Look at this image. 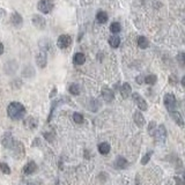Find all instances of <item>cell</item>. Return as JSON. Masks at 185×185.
I'll use <instances>...</instances> for the list:
<instances>
[{"instance_id":"cell-35","label":"cell","mask_w":185,"mask_h":185,"mask_svg":"<svg viewBox=\"0 0 185 185\" xmlns=\"http://www.w3.org/2000/svg\"><path fill=\"white\" fill-rule=\"evenodd\" d=\"M54 94H57V88L56 87H53V89H52V91H51V94H50V97L52 99L54 96Z\"/></svg>"},{"instance_id":"cell-3","label":"cell","mask_w":185,"mask_h":185,"mask_svg":"<svg viewBox=\"0 0 185 185\" xmlns=\"http://www.w3.org/2000/svg\"><path fill=\"white\" fill-rule=\"evenodd\" d=\"M163 102H164L165 108H167L169 111H173V109H175L176 105H177L176 97H175V95L171 94V93H167V94L164 95Z\"/></svg>"},{"instance_id":"cell-12","label":"cell","mask_w":185,"mask_h":185,"mask_svg":"<svg viewBox=\"0 0 185 185\" xmlns=\"http://www.w3.org/2000/svg\"><path fill=\"white\" fill-rule=\"evenodd\" d=\"M170 117L173 118V120L178 126H181V127L184 126V119H183V117L178 111H170Z\"/></svg>"},{"instance_id":"cell-29","label":"cell","mask_w":185,"mask_h":185,"mask_svg":"<svg viewBox=\"0 0 185 185\" xmlns=\"http://www.w3.org/2000/svg\"><path fill=\"white\" fill-rule=\"evenodd\" d=\"M156 124H155V122H150V124H149V126H148V133L150 134V136H153L154 134V132H155V130H156Z\"/></svg>"},{"instance_id":"cell-20","label":"cell","mask_w":185,"mask_h":185,"mask_svg":"<svg viewBox=\"0 0 185 185\" xmlns=\"http://www.w3.org/2000/svg\"><path fill=\"white\" fill-rule=\"evenodd\" d=\"M136 43H138V46H139L140 49H147L148 45H149V42H148V39L146 38L145 36H139L138 37V41H136Z\"/></svg>"},{"instance_id":"cell-7","label":"cell","mask_w":185,"mask_h":185,"mask_svg":"<svg viewBox=\"0 0 185 185\" xmlns=\"http://www.w3.org/2000/svg\"><path fill=\"white\" fill-rule=\"evenodd\" d=\"M132 99H133V102L136 104V107L139 108L140 110L142 111H146L148 109V105H147V102L144 99V97L141 96L140 94L138 93H134V94L132 95Z\"/></svg>"},{"instance_id":"cell-6","label":"cell","mask_w":185,"mask_h":185,"mask_svg":"<svg viewBox=\"0 0 185 185\" xmlns=\"http://www.w3.org/2000/svg\"><path fill=\"white\" fill-rule=\"evenodd\" d=\"M72 44V37L70 35H60L58 37L57 46L59 49H67Z\"/></svg>"},{"instance_id":"cell-37","label":"cell","mask_w":185,"mask_h":185,"mask_svg":"<svg viewBox=\"0 0 185 185\" xmlns=\"http://www.w3.org/2000/svg\"><path fill=\"white\" fill-rule=\"evenodd\" d=\"M182 85L185 86V76H183V79H182Z\"/></svg>"},{"instance_id":"cell-28","label":"cell","mask_w":185,"mask_h":185,"mask_svg":"<svg viewBox=\"0 0 185 185\" xmlns=\"http://www.w3.org/2000/svg\"><path fill=\"white\" fill-rule=\"evenodd\" d=\"M73 119L76 124H81L83 122V116L79 112H74L73 113Z\"/></svg>"},{"instance_id":"cell-22","label":"cell","mask_w":185,"mask_h":185,"mask_svg":"<svg viewBox=\"0 0 185 185\" xmlns=\"http://www.w3.org/2000/svg\"><path fill=\"white\" fill-rule=\"evenodd\" d=\"M109 44H110L111 48L117 49L120 44V38L118 36H111L110 38H109Z\"/></svg>"},{"instance_id":"cell-25","label":"cell","mask_w":185,"mask_h":185,"mask_svg":"<svg viewBox=\"0 0 185 185\" xmlns=\"http://www.w3.org/2000/svg\"><path fill=\"white\" fill-rule=\"evenodd\" d=\"M122 30V25L119 22H112L110 25V31L112 34H118Z\"/></svg>"},{"instance_id":"cell-2","label":"cell","mask_w":185,"mask_h":185,"mask_svg":"<svg viewBox=\"0 0 185 185\" xmlns=\"http://www.w3.org/2000/svg\"><path fill=\"white\" fill-rule=\"evenodd\" d=\"M54 7L53 0H39L37 4V8L43 14H49L52 12V9Z\"/></svg>"},{"instance_id":"cell-1","label":"cell","mask_w":185,"mask_h":185,"mask_svg":"<svg viewBox=\"0 0 185 185\" xmlns=\"http://www.w3.org/2000/svg\"><path fill=\"white\" fill-rule=\"evenodd\" d=\"M7 115L13 120H20L25 117V108L20 102H11L7 107Z\"/></svg>"},{"instance_id":"cell-13","label":"cell","mask_w":185,"mask_h":185,"mask_svg":"<svg viewBox=\"0 0 185 185\" xmlns=\"http://www.w3.org/2000/svg\"><path fill=\"white\" fill-rule=\"evenodd\" d=\"M36 170H37L36 163L34 161H28V163L23 168V173H25V175H33Z\"/></svg>"},{"instance_id":"cell-18","label":"cell","mask_w":185,"mask_h":185,"mask_svg":"<svg viewBox=\"0 0 185 185\" xmlns=\"http://www.w3.org/2000/svg\"><path fill=\"white\" fill-rule=\"evenodd\" d=\"M108 19H109V16H108L107 12H104V11H99V12H97V14H96V20H97V22L101 23V25L107 23Z\"/></svg>"},{"instance_id":"cell-15","label":"cell","mask_w":185,"mask_h":185,"mask_svg":"<svg viewBox=\"0 0 185 185\" xmlns=\"http://www.w3.org/2000/svg\"><path fill=\"white\" fill-rule=\"evenodd\" d=\"M133 120H134V123H136L139 127H142V126L145 125V123H146V120H145L142 113L139 112V111H136V112H134V115H133Z\"/></svg>"},{"instance_id":"cell-34","label":"cell","mask_w":185,"mask_h":185,"mask_svg":"<svg viewBox=\"0 0 185 185\" xmlns=\"http://www.w3.org/2000/svg\"><path fill=\"white\" fill-rule=\"evenodd\" d=\"M5 16H6V11L0 7V19H2V17H5Z\"/></svg>"},{"instance_id":"cell-4","label":"cell","mask_w":185,"mask_h":185,"mask_svg":"<svg viewBox=\"0 0 185 185\" xmlns=\"http://www.w3.org/2000/svg\"><path fill=\"white\" fill-rule=\"evenodd\" d=\"M153 136L156 139V141L161 142V144H164V141L167 140V130H165L164 125H160L157 126Z\"/></svg>"},{"instance_id":"cell-36","label":"cell","mask_w":185,"mask_h":185,"mask_svg":"<svg viewBox=\"0 0 185 185\" xmlns=\"http://www.w3.org/2000/svg\"><path fill=\"white\" fill-rule=\"evenodd\" d=\"M4 50H5V48H4V44L0 42V56L4 53Z\"/></svg>"},{"instance_id":"cell-9","label":"cell","mask_w":185,"mask_h":185,"mask_svg":"<svg viewBox=\"0 0 185 185\" xmlns=\"http://www.w3.org/2000/svg\"><path fill=\"white\" fill-rule=\"evenodd\" d=\"M36 64L39 68H44L48 64V56L44 51H41L36 54Z\"/></svg>"},{"instance_id":"cell-30","label":"cell","mask_w":185,"mask_h":185,"mask_svg":"<svg viewBox=\"0 0 185 185\" xmlns=\"http://www.w3.org/2000/svg\"><path fill=\"white\" fill-rule=\"evenodd\" d=\"M152 154H153L152 150H150L149 153H147V154H146V155H145V156L142 157V160H141V163H142L144 165H145V164H147L148 161L150 160V156H152Z\"/></svg>"},{"instance_id":"cell-31","label":"cell","mask_w":185,"mask_h":185,"mask_svg":"<svg viewBox=\"0 0 185 185\" xmlns=\"http://www.w3.org/2000/svg\"><path fill=\"white\" fill-rule=\"evenodd\" d=\"M184 57H185L184 52H181V53L178 54V57H177V59H178V62H179L181 66H184Z\"/></svg>"},{"instance_id":"cell-17","label":"cell","mask_w":185,"mask_h":185,"mask_svg":"<svg viewBox=\"0 0 185 185\" xmlns=\"http://www.w3.org/2000/svg\"><path fill=\"white\" fill-rule=\"evenodd\" d=\"M85 62H86V56L83 53H81V52H78V53L74 54L73 57V62L75 64V65H83L85 64Z\"/></svg>"},{"instance_id":"cell-26","label":"cell","mask_w":185,"mask_h":185,"mask_svg":"<svg viewBox=\"0 0 185 185\" xmlns=\"http://www.w3.org/2000/svg\"><path fill=\"white\" fill-rule=\"evenodd\" d=\"M99 108V102L97 99H90L89 101V105H88V109L90 111H97Z\"/></svg>"},{"instance_id":"cell-5","label":"cell","mask_w":185,"mask_h":185,"mask_svg":"<svg viewBox=\"0 0 185 185\" xmlns=\"http://www.w3.org/2000/svg\"><path fill=\"white\" fill-rule=\"evenodd\" d=\"M16 142V140L13 138L12 133L11 132H6L2 136V140H1V144L4 146L5 148H7V149H12L14 147V145Z\"/></svg>"},{"instance_id":"cell-10","label":"cell","mask_w":185,"mask_h":185,"mask_svg":"<svg viewBox=\"0 0 185 185\" xmlns=\"http://www.w3.org/2000/svg\"><path fill=\"white\" fill-rule=\"evenodd\" d=\"M11 23H12L15 28L22 27V25H23V19H22V15H21L20 13H17V12L13 13L12 16H11Z\"/></svg>"},{"instance_id":"cell-27","label":"cell","mask_w":185,"mask_h":185,"mask_svg":"<svg viewBox=\"0 0 185 185\" xmlns=\"http://www.w3.org/2000/svg\"><path fill=\"white\" fill-rule=\"evenodd\" d=\"M0 171H2L5 175H9V173H11V168H9V165L7 164V163L1 162V163H0Z\"/></svg>"},{"instance_id":"cell-24","label":"cell","mask_w":185,"mask_h":185,"mask_svg":"<svg viewBox=\"0 0 185 185\" xmlns=\"http://www.w3.org/2000/svg\"><path fill=\"white\" fill-rule=\"evenodd\" d=\"M68 91H70L72 95L76 96V95L80 94V86L76 85V83H72V85L68 87Z\"/></svg>"},{"instance_id":"cell-16","label":"cell","mask_w":185,"mask_h":185,"mask_svg":"<svg viewBox=\"0 0 185 185\" xmlns=\"http://www.w3.org/2000/svg\"><path fill=\"white\" fill-rule=\"evenodd\" d=\"M37 123H38V120L30 116V117H28V118L25 120L23 125H25V127L28 128V130H34V128H36Z\"/></svg>"},{"instance_id":"cell-32","label":"cell","mask_w":185,"mask_h":185,"mask_svg":"<svg viewBox=\"0 0 185 185\" xmlns=\"http://www.w3.org/2000/svg\"><path fill=\"white\" fill-rule=\"evenodd\" d=\"M177 81H178V79H177V76H175V75H170V83L171 85H176Z\"/></svg>"},{"instance_id":"cell-11","label":"cell","mask_w":185,"mask_h":185,"mask_svg":"<svg viewBox=\"0 0 185 185\" xmlns=\"http://www.w3.org/2000/svg\"><path fill=\"white\" fill-rule=\"evenodd\" d=\"M102 97L107 103H110L111 101H113V99H115V94H113V91L111 90L110 88L104 87L102 89Z\"/></svg>"},{"instance_id":"cell-8","label":"cell","mask_w":185,"mask_h":185,"mask_svg":"<svg viewBox=\"0 0 185 185\" xmlns=\"http://www.w3.org/2000/svg\"><path fill=\"white\" fill-rule=\"evenodd\" d=\"M31 22H33L34 27H36L37 29H44L46 25V20L42 15H37L34 14L31 17Z\"/></svg>"},{"instance_id":"cell-23","label":"cell","mask_w":185,"mask_h":185,"mask_svg":"<svg viewBox=\"0 0 185 185\" xmlns=\"http://www.w3.org/2000/svg\"><path fill=\"white\" fill-rule=\"evenodd\" d=\"M144 81L147 85H150V86H153V85H155L157 81V76L155 75V74H148L147 76H145Z\"/></svg>"},{"instance_id":"cell-14","label":"cell","mask_w":185,"mask_h":185,"mask_svg":"<svg viewBox=\"0 0 185 185\" xmlns=\"http://www.w3.org/2000/svg\"><path fill=\"white\" fill-rule=\"evenodd\" d=\"M131 93H132L131 85L127 82L123 83V86L120 87V95H122V97L123 99H127L128 96L131 95Z\"/></svg>"},{"instance_id":"cell-33","label":"cell","mask_w":185,"mask_h":185,"mask_svg":"<svg viewBox=\"0 0 185 185\" xmlns=\"http://www.w3.org/2000/svg\"><path fill=\"white\" fill-rule=\"evenodd\" d=\"M136 81L139 83V85H141V83L144 82V76H142V75H139V76H136Z\"/></svg>"},{"instance_id":"cell-19","label":"cell","mask_w":185,"mask_h":185,"mask_svg":"<svg viewBox=\"0 0 185 185\" xmlns=\"http://www.w3.org/2000/svg\"><path fill=\"white\" fill-rule=\"evenodd\" d=\"M116 167L118 169H126L128 167L127 160L123 156L117 157V160H116Z\"/></svg>"},{"instance_id":"cell-21","label":"cell","mask_w":185,"mask_h":185,"mask_svg":"<svg viewBox=\"0 0 185 185\" xmlns=\"http://www.w3.org/2000/svg\"><path fill=\"white\" fill-rule=\"evenodd\" d=\"M99 152L102 154V155H107L108 153L110 152V145L108 142H102V144L99 145Z\"/></svg>"}]
</instances>
